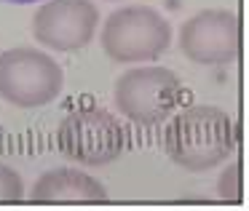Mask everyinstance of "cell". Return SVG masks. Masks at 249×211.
Here are the masks:
<instances>
[{"mask_svg": "<svg viewBox=\"0 0 249 211\" xmlns=\"http://www.w3.org/2000/svg\"><path fill=\"white\" fill-rule=\"evenodd\" d=\"M163 150L169 161L185 171H212L236 150V120L212 104L188 107L169 123Z\"/></svg>", "mask_w": 249, "mask_h": 211, "instance_id": "6da1fadb", "label": "cell"}, {"mask_svg": "<svg viewBox=\"0 0 249 211\" xmlns=\"http://www.w3.org/2000/svg\"><path fill=\"white\" fill-rule=\"evenodd\" d=\"M99 40L115 65L156 62L172 46V24L150 6H124L105 19Z\"/></svg>", "mask_w": 249, "mask_h": 211, "instance_id": "7a4b0ae2", "label": "cell"}, {"mask_svg": "<svg viewBox=\"0 0 249 211\" xmlns=\"http://www.w3.org/2000/svg\"><path fill=\"white\" fill-rule=\"evenodd\" d=\"M65 86V72L51 54L17 46L0 54V97L22 110L51 104Z\"/></svg>", "mask_w": 249, "mask_h": 211, "instance_id": "3957f363", "label": "cell"}, {"mask_svg": "<svg viewBox=\"0 0 249 211\" xmlns=\"http://www.w3.org/2000/svg\"><path fill=\"white\" fill-rule=\"evenodd\" d=\"M56 147L62 155L81 166H107L124 155L126 131L110 110L83 107L70 113L56 129Z\"/></svg>", "mask_w": 249, "mask_h": 211, "instance_id": "277c9868", "label": "cell"}, {"mask_svg": "<svg viewBox=\"0 0 249 211\" xmlns=\"http://www.w3.org/2000/svg\"><path fill=\"white\" fill-rule=\"evenodd\" d=\"M115 110L137 126H158L179 107L182 83L166 67H131L115 81Z\"/></svg>", "mask_w": 249, "mask_h": 211, "instance_id": "5b68a950", "label": "cell"}, {"mask_svg": "<svg viewBox=\"0 0 249 211\" xmlns=\"http://www.w3.org/2000/svg\"><path fill=\"white\" fill-rule=\"evenodd\" d=\"M179 51L193 65L225 67L238 56V16L225 8H206L179 30Z\"/></svg>", "mask_w": 249, "mask_h": 211, "instance_id": "8992f818", "label": "cell"}, {"mask_svg": "<svg viewBox=\"0 0 249 211\" xmlns=\"http://www.w3.org/2000/svg\"><path fill=\"white\" fill-rule=\"evenodd\" d=\"M99 27V11L91 0H49L35 11L33 35L51 51H81Z\"/></svg>", "mask_w": 249, "mask_h": 211, "instance_id": "52a82bcc", "label": "cell"}, {"mask_svg": "<svg viewBox=\"0 0 249 211\" xmlns=\"http://www.w3.org/2000/svg\"><path fill=\"white\" fill-rule=\"evenodd\" d=\"M30 200L38 203H102L107 200V190L99 179L91 174H83L78 168H51L43 171L35 179L33 190H30Z\"/></svg>", "mask_w": 249, "mask_h": 211, "instance_id": "ba28073f", "label": "cell"}, {"mask_svg": "<svg viewBox=\"0 0 249 211\" xmlns=\"http://www.w3.org/2000/svg\"><path fill=\"white\" fill-rule=\"evenodd\" d=\"M24 198V182L17 168L0 163V203H14Z\"/></svg>", "mask_w": 249, "mask_h": 211, "instance_id": "9c48e42d", "label": "cell"}, {"mask_svg": "<svg viewBox=\"0 0 249 211\" xmlns=\"http://www.w3.org/2000/svg\"><path fill=\"white\" fill-rule=\"evenodd\" d=\"M217 190H220L222 198L238 200V166H236V163H231V166L222 171L220 182H217Z\"/></svg>", "mask_w": 249, "mask_h": 211, "instance_id": "30bf717a", "label": "cell"}, {"mask_svg": "<svg viewBox=\"0 0 249 211\" xmlns=\"http://www.w3.org/2000/svg\"><path fill=\"white\" fill-rule=\"evenodd\" d=\"M0 3H14V6H27V3H40V0H0Z\"/></svg>", "mask_w": 249, "mask_h": 211, "instance_id": "8fae6325", "label": "cell"}]
</instances>
